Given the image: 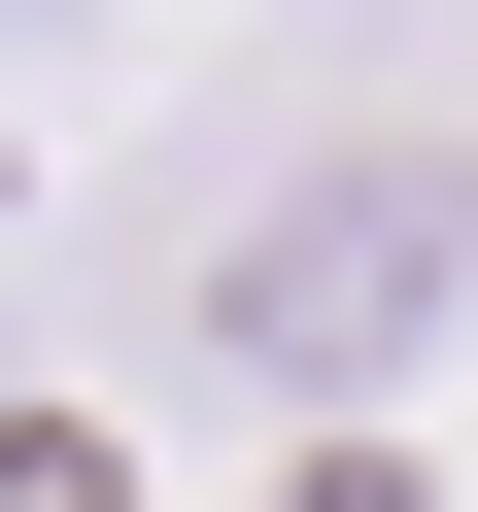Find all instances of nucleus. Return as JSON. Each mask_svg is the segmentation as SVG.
<instances>
[{"mask_svg": "<svg viewBox=\"0 0 478 512\" xmlns=\"http://www.w3.org/2000/svg\"><path fill=\"white\" fill-rule=\"evenodd\" d=\"M444 308H478V137H444V103H376V137H274V171L205 205V274H171V342H205V376H274V410L410 376Z\"/></svg>", "mask_w": 478, "mask_h": 512, "instance_id": "obj_1", "label": "nucleus"}]
</instances>
